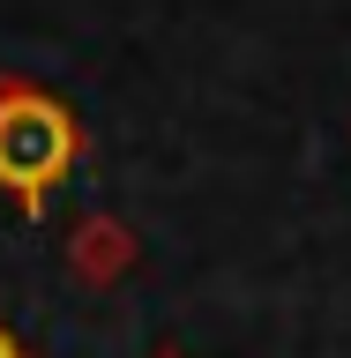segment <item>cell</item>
<instances>
[{"instance_id":"6da1fadb","label":"cell","mask_w":351,"mask_h":358,"mask_svg":"<svg viewBox=\"0 0 351 358\" xmlns=\"http://www.w3.org/2000/svg\"><path fill=\"white\" fill-rule=\"evenodd\" d=\"M67 157H75V127H67L60 105H45V97H8L0 105V187L38 194L67 172Z\"/></svg>"},{"instance_id":"7a4b0ae2","label":"cell","mask_w":351,"mask_h":358,"mask_svg":"<svg viewBox=\"0 0 351 358\" xmlns=\"http://www.w3.org/2000/svg\"><path fill=\"white\" fill-rule=\"evenodd\" d=\"M0 358H15V343H8V336H0Z\"/></svg>"}]
</instances>
